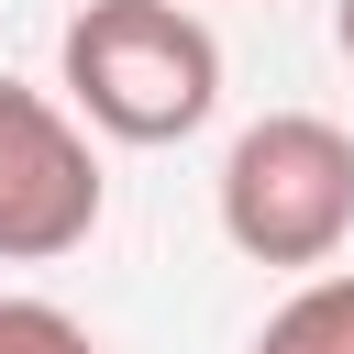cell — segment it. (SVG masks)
Instances as JSON below:
<instances>
[{"mask_svg": "<svg viewBox=\"0 0 354 354\" xmlns=\"http://www.w3.org/2000/svg\"><path fill=\"white\" fill-rule=\"evenodd\" d=\"M55 55H66V100L111 144H188L221 111V44L188 0H88Z\"/></svg>", "mask_w": 354, "mask_h": 354, "instance_id": "6da1fadb", "label": "cell"}, {"mask_svg": "<svg viewBox=\"0 0 354 354\" xmlns=\"http://www.w3.org/2000/svg\"><path fill=\"white\" fill-rule=\"evenodd\" d=\"M221 232L254 266H332L354 232V133L321 111H266L221 155Z\"/></svg>", "mask_w": 354, "mask_h": 354, "instance_id": "7a4b0ae2", "label": "cell"}, {"mask_svg": "<svg viewBox=\"0 0 354 354\" xmlns=\"http://www.w3.org/2000/svg\"><path fill=\"white\" fill-rule=\"evenodd\" d=\"M88 232H100V155H88V133L44 88L0 77V266H55Z\"/></svg>", "mask_w": 354, "mask_h": 354, "instance_id": "3957f363", "label": "cell"}, {"mask_svg": "<svg viewBox=\"0 0 354 354\" xmlns=\"http://www.w3.org/2000/svg\"><path fill=\"white\" fill-rule=\"evenodd\" d=\"M254 354H354V277H310V288L254 332Z\"/></svg>", "mask_w": 354, "mask_h": 354, "instance_id": "277c9868", "label": "cell"}, {"mask_svg": "<svg viewBox=\"0 0 354 354\" xmlns=\"http://www.w3.org/2000/svg\"><path fill=\"white\" fill-rule=\"evenodd\" d=\"M0 354H100L88 321H66L55 299H0Z\"/></svg>", "mask_w": 354, "mask_h": 354, "instance_id": "5b68a950", "label": "cell"}, {"mask_svg": "<svg viewBox=\"0 0 354 354\" xmlns=\"http://www.w3.org/2000/svg\"><path fill=\"white\" fill-rule=\"evenodd\" d=\"M332 44H343V55H354V0H343V11H332Z\"/></svg>", "mask_w": 354, "mask_h": 354, "instance_id": "8992f818", "label": "cell"}]
</instances>
